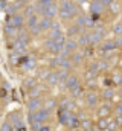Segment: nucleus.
<instances>
[{"label": "nucleus", "instance_id": "obj_13", "mask_svg": "<svg viewBox=\"0 0 122 131\" xmlns=\"http://www.w3.org/2000/svg\"><path fill=\"white\" fill-rule=\"evenodd\" d=\"M102 9H104V5H102L101 2H98V0L91 5V12H93V14H99Z\"/></svg>", "mask_w": 122, "mask_h": 131}, {"label": "nucleus", "instance_id": "obj_26", "mask_svg": "<svg viewBox=\"0 0 122 131\" xmlns=\"http://www.w3.org/2000/svg\"><path fill=\"white\" fill-rule=\"evenodd\" d=\"M34 12H35V6L29 5V6H26V8H25V15H26V17L34 15Z\"/></svg>", "mask_w": 122, "mask_h": 131}, {"label": "nucleus", "instance_id": "obj_7", "mask_svg": "<svg viewBox=\"0 0 122 131\" xmlns=\"http://www.w3.org/2000/svg\"><path fill=\"white\" fill-rule=\"evenodd\" d=\"M41 105H43L41 99H40V98H34L29 102V105H28V107H29L30 111H37V110H40V108H41Z\"/></svg>", "mask_w": 122, "mask_h": 131}, {"label": "nucleus", "instance_id": "obj_51", "mask_svg": "<svg viewBox=\"0 0 122 131\" xmlns=\"http://www.w3.org/2000/svg\"><path fill=\"white\" fill-rule=\"evenodd\" d=\"M95 84H96V82H95V78L89 79V85H90V87H95Z\"/></svg>", "mask_w": 122, "mask_h": 131}, {"label": "nucleus", "instance_id": "obj_32", "mask_svg": "<svg viewBox=\"0 0 122 131\" xmlns=\"http://www.w3.org/2000/svg\"><path fill=\"white\" fill-rule=\"evenodd\" d=\"M34 85H35V79H34V78H29V79L25 81V84H23V87H30V89H32Z\"/></svg>", "mask_w": 122, "mask_h": 131}, {"label": "nucleus", "instance_id": "obj_49", "mask_svg": "<svg viewBox=\"0 0 122 131\" xmlns=\"http://www.w3.org/2000/svg\"><path fill=\"white\" fill-rule=\"evenodd\" d=\"M40 76H41V78H47V76H49V72H47V70H43Z\"/></svg>", "mask_w": 122, "mask_h": 131}, {"label": "nucleus", "instance_id": "obj_45", "mask_svg": "<svg viewBox=\"0 0 122 131\" xmlns=\"http://www.w3.org/2000/svg\"><path fill=\"white\" fill-rule=\"evenodd\" d=\"M115 82L116 84H122V75H116L115 76Z\"/></svg>", "mask_w": 122, "mask_h": 131}, {"label": "nucleus", "instance_id": "obj_21", "mask_svg": "<svg viewBox=\"0 0 122 131\" xmlns=\"http://www.w3.org/2000/svg\"><path fill=\"white\" fill-rule=\"evenodd\" d=\"M107 125H108L107 117H101V119L98 121V127H99V130H105V128H107Z\"/></svg>", "mask_w": 122, "mask_h": 131}, {"label": "nucleus", "instance_id": "obj_37", "mask_svg": "<svg viewBox=\"0 0 122 131\" xmlns=\"http://www.w3.org/2000/svg\"><path fill=\"white\" fill-rule=\"evenodd\" d=\"M50 29H55V31H61V25L58 21H52V26H50Z\"/></svg>", "mask_w": 122, "mask_h": 131}, {"label": "nucleus", "instance_id": "obj_41", "mask_svg": "<svg viewBox=\"0 0 122 131\" xmlns=\"http://www.w3.org/2000/svg\"><path fill=\"white\" fill-rule=\"evenodd\" d=\"M55 105H57V104H55V101H52V99H50V101L46 104V108H47V110H50V108H54Z\"/></svg>", "mask_w": 122, "mask_h": 131}, {"label": "nucleus", "instance_id": "obj_47", "mask_svg": "<svg viewBox=\"0 0 122 131\" xmlns=\"http://www.w3.org/2000/svg\"><path fill=\"white\" fill-rule=\"evenodd\" d=\"M38 131H50V127H47V125H41Z\"/></svg>", "mask_w": 122, "mask_h": 131}, {"label": "nucleus", "instance_id": "obj_22", "mask_svg": "<svg viewBox=\"0 0 122 131\" xmlns=\"http://www.w3.org/2000/svg\"><path fill=\"white\" fill-rule=\"evenodd\" d=\"M79 32H81V28H78L76 25H75V26H70L69 31H67V34H69L70 37H73V35H76V34H79Z\"/></svg>", "mask_w": 122, "mask_h": 131}, {"label": "nucleus", "instance_id": "obj_15", "mask_svg": "<svg viewBox=\"0 0 122 131\" xmlns=\"http://www.w3.org/2000/svg\"><path fill=\"white\" fill-rule=\"evenodd\" d=\"M76 43H78L79 46H89V44H90V40H89V34H86V35L83 34V35L79 37V40H78Z\"/></svg>", "mask_w": 122, "mask_h": 131}, {"label": "nucleus", "instance_id": "obj_50", "mask_svg": "<svg viewBox=\"0 0 122 131\" xmlns=\"http://www.w3.org/2000/svg\"><path fill=\"white\" fill-rule=\"evenodd\" d=\"M116 113H118V114H121V113H122V102L116 107Z\"/></svg>", "mask_w": 122, "mask_h": 131}, {"label": "nucleus", "instance_id": "obj_46", "mask_svg": "<svg viewBox=\"0 0 122 131\" xmlns=\"http://www.w3.org/2000/svg\"><path fill=\"white\" fill-rule=\"evenodd\" d=\"M115 122H116V125H118V127H121V125H122V116H121V114H118V117H116V121H115Z\"/></svg>", "mask_w": 122, "mask_h": 131}, {"label": "nucleus", "instance_id": "obj_12", "mask_svg": "<svg viewBox=\"0 0 122 131\" xmlns=\"http://www.w3.org/2000/svg\"><path fill=\"white\" fill-rule=\"evenodd\" d=\"M87 104H89V107H95L98 104V95L96 93H89L87 95Z\"/></svg>", "mask_w": 122, "mask_h": 131}, {"label": "nucleus", "instance_id": "obj_23", "mask_svg": "<svg viewBox=\"0 0 122 131\" xmlns=\"http://www.w3.org/2000/svg\"><path fill=\"white\" fill-rule=\"evenodd\" d=\"M60 15H61V18H64V20H69V18L73 17V14L70 11H64V9H60Z\"/></svg>", "mask_w": 122, "mask_h": 131}, {"label": "nucleus", "instance_id": "obj_29", "mask_svg": "<svg viewBox=\"0 0 122 131\" xmlns=\"http://www.w3.org/2000/svg\"><path fill=\"white\" fill-rule=\"evenodd\" d=\"M72 61H73L75 64L81 63V61H83V53H73V55H72Z\"/></svg>", "mask_w": 122, "mask_h": 131}, {"label": "nucleus", "instance_id": "obj_55", "mask_svg": "<svg viewBox=\"0 0 122 131\" xmlns=\"http://www.w3.org/2000/svg\"><path fill=\"white\" fill-rule=\"evenodd\" d=\"M0 78H2V75H0Z\"/></svg>", "mask_w": 122, "mask_h": 131}, {"label": "nucleus", "instance_id": "obj_24", "mask_svg": "<svg viewBox=\"0 0 122 131\" xmlns=\"http://www.w3.org/2000/svg\"><path fill=\"white\" fill-rule=\"evenodd\" d=\"M35 25H38V20H37V15L34 14V15H30L29 18H28V26L32 28V26H35Z\"/></svg>", "mask_w": 122, "mask_h": 131}, {"label": "nucleus", "instance_id": "obj_8", "mask_svg": "<svg viewBox=\"0 0 122 131\" xmlns=\"http://www.w3.org/2000/svg\"><path fill=\"white\" fill-rule=\"evenodd\" d=\"M66 125L70 127V128H76V127H79V119L75 114H69V119H67V124Z\"/></svg>", "mask_w": 122, "mask_h": 131}, {"label": "nucleus", "instance_id": "obj_18", "mask_svg": "<svg viewBox=\"0 0 122 131\" xmlns=\"http://www.w3.org/2000/svg\"><path fill=\"white\" fill-rule=\"evenodd\" d=\"M40 93H41V89H40V87H35V85H34V87L29 90V96L32 99H34V98H38V96H40Z\"/></svg>", "mask_w": 122, "mask_h": 131}, {"label": "nucleus", "instance_id": "obj_56", "mask_svg": "<svg viewBox=\"0 0 122 131\" xmlns=\"http://www.w3.org/2000/svg\"><path fill=\"white\" fill-rule=\"evenodd\" d=\"M121 127H122V125H121Z\"/></svg>", "mask_w": 122, "mask_h": 131}, {"label": "nucleus", "instance_id": "obj_43", "mask_svg": "<svg viewBox=\"0 0 122 131\" xmlns=\"http://www.w3.org/2000/svg\"><path fill=\"white\" fill-rule=\"evenodd\" d=\"M32 127H34V130H35V131H38V130H40V127H41V124H40V122H37V121H34V122H32Z\"/></svg>", "mask_w": 122, "mask_h": 131}, {"label": "nucleus", "instance_id": "obj_28", "mask_svg": "<svg viewBox=\"0 0 122 131\" xmlns=\"http://www.w3.org/2000/svg\"><path fill=\"white\" fill-rule=\"evenodd\" d=\"M76 26L81 28V29L86 28V17H78V18H76Z\"/></svg>", "mask_w": 122, "mask_h": 131}, {"label": "nucleus", "instance_id": "obj_17", "mask_svg": "<svg viewBox=\"0 0 122 131\" xmlns=\"http://www.w3.org/2000/svg\"><path fill=\"white\" fill-rule=\"evenodd\" d=\"M64 47V44H61V43H55L49 50H50V53H54V55H57V53H60L61 52V49Z\"/></svg>", "mask_w": 122, "mask_h": 131}, {"label": "nucleus", "instance_id": "obj_44", "mask_svg": "<svg viewBox=\"0 0 122 131\" xmlns=\"http://www.w3.org/2000/svg\"><path fill=\"white\" fill-rule=\"evenodd\" d=\"M115 44H116V47H121L122 46V37H118V38L115 40Z\"/></svg>", "mask_w": 122, "mask_h": 131}, {"label": "nucleus", "instance_id": "obj_5", "mask_svg": "<svg viewBox=\"0 0 122 131\" xmlns=\"http://www.w3.org/2000/svg\"><path fill=\"white\" fill-rule=\"evenodd\" d=\"M50 26H52V18L44 17V18H41V20L38 21V28H40V31H49Z\"/></svg>", "mask_w": 122, "mask_h": 131}, {"label": "nucleus", "instance_id": "obj_31", "mask_svg": "<svg viewBox=\"0 0 122 131\" xmlns=\"http://www.w3.org/2000/svg\"><path fill=\"white\" fill-rule=\"evenodd\" d=\"M60 57L61 58H69V57H70V50H67L66 47H63L61 52H60Z\"/></svg>", "mask_w": 122, "mask_h": 131}, {"label": "nucleus", "instance_id": "obj_30", "mask_svg": "<svg viewBox=\"0 0 122 131\" xmlns=\"http://www.w3.org/2000/svg\"><path fill=\"white\" fill-rule=\"evenodd\" d=\"M115 96V92L111 90V89H107V90H104V98L105 99H111Z\"/></svg>", "mask_w": 122, "mask_h": 131}, {"label": "nucleus", "instance_id": "obj_48", "mask_svg": "<svg viewBox=\"0 0 122 131\" xmlns=\"http://www.w3.org/2000/svg\"><path fill=\"white\" fill-rule=\"evenodd\" d=\"M23 67H25V69H26V70H30V69H32V67H34V63H32V61H30V63H28V64H26V66H23Z\"/></svg>", "mask_w": 122, "mask_h": 131}, {"label": "nucleus", "instance_id": "obj_16", "mask_svg": "<svg viewBox=\"0 0 122 131\" xmlns=\"http://www.w3.org/2000/svg\"><path fill=\"white\" fill-rule=\"evenodd\" d=\"M46 79H47L49 85H55V84H58V75H57V73H49V76H47Z\"/></svg>", "mask_w": 122, "mask_h": 131}, {"label": "nucleus", "instance_id": "obj_20", "mask_svg": "<svg viewBox=\"0 0 122 131\" xmlns=\"http://www.w3.org/2000/svg\"><path fill=\"white\" fill-rule=\"evenodd\" d=\"M57 75H58V82H66V79H67V70L61 69Z\"/></svg>", "mask_w": 122, "mask_h": 131}, {"label": "nucleus", "instance_id": "obj_40", "mask_svg": "<svg viewBox=\"0 0 122 131\" xmlns=\"http://www.w3.org/2000/svg\"><path fill=\"white\" fill-rule=\"evenodd\" d=\"M113 31H115V34H116V35H119V34H122V25H116Z\"/></svg>", "mask_w": 122, "mask_h": 131}, {"label": "nucleus", "instance_id": "obj_34", "mask_svg": "<svg viewBox=\"0 0 122 131\" xmlns=\"http://www.w3.org/2000/svg\"><path fill=\"white\" fill-rule=\"evenodd\" d=\"M96 75H98L96 72H93V70H90V69H89V70L86 72V79H91V78H95Z\"/></svg>", "mask_w": 122, "mask_h": 131}, {"label": "nucleus", "instance_id": "obj_4", "mask_svg": "<svg viewBox=\"0 0 122 131\" xmlns=\"http://www.w3.org/2000/svg\"><path fill=\"white\" fill-rule=\"evenodd\" d=\"M9 25H11L12 28H15V29L22 28V25H23V17H22L20 14H15V15H12V18L9 20Z\"/></svg>", "mask_w": 122, "mask_h": 131}, {"label": "nucleus", "instance_id": "obj_33", "mask_svg": "<svg viewBox=\"0 0 122 131\" xmlns=\"http://www.w3.org/2000/svg\"><path fill=\"white\" fill-rule=\"evenodd\" d=\"M81 125H83V128H84L86 131H90L91 130V122H90V121H83V124H81Z\"/></svg>", "mask_w": 122, "mask_h": 131}, {"label": "nucleus", "instance_id": "obj_3", "mask_svg": "<svg viewBox=\"0 0 122 131\" xmlns=\"http://www.w3.org/2000/svg\"><path fill=\"white\" fill-rule=\"evenodd\" d=\"M57 12H58V9H57V5H54V3H50L47 8H46V11L43 12V17H47V18H52V17H55L57 15Z\"/></svg>", "mask_w": 122, "mask_h": 131}, {"label": "nucleus", "instance_id": "obj_39", "mask_svg": "<svg viewBox=\"0 0 122 131\" xmlns=\"http://www.w3.org/2000/svg\"><path fill=\"white\" fill-rule=\"evenodd\" d=\"M2 131H12V127L6 122V124H3V125H2Z\"/></svg>", "mask_w": 122, "mask_h": 131}, {"label": "nucleus", "instance_id": "obj_38", "mask_svg": "<svg viewBox=\"0 0 122 131\" xmlns=\"http://www.w3.org/2000/svg\"><path fill=\"white\" fill-rule=\"evenodd\" d=\"M98 66H99V70H107L108 69V63L107 61H102L101 64H98Z\"/></svg>", "mask_w": 122, "mask_h": 131}, {"label": "nucleus", "instance_id": "obj_1", "mask_svg": "<svg viewBox=\"0 0 122 131\" xmlns=\"http://www.w3.org/2000/svg\"><path fill=\"white\" fill-rule=\"evenodd\" d=\"M49 113H50V110H47V108H40V110H37V113H32V122H34V121H37V122H40V124L46 122L47 117H49Z\"/></svg>", "mask_w": 122, "mask_h": 131}, {"label": "nucleus", "instance_id": "obj_6", "mask_svg": "<svg viewBox=\"0 0 122 131\" xmlns=\"http://www.w3.org/2000/svg\"><path fill=\"white\" fill-rule=\"evenodd\" d=\"M64 84H66V87H67L69 90H72V89H75V87L79 85V81H78L76 76H67V79H66Z\"/></svg>", "mask_w": 122, "mask_h": 131}, {"label": "nucleus", "instance_id": "obj_53", "mask_svg": "<svg viewBox=\"0 0 122 131\" xmlns=\"http://www.w3.org/2000/svg\"><path fill=\"white\" fill-rule=\"evenodd\" d=\"M40 2H46V3H52V0H40Z\"/></svg>", "mask_w": 122, "mask_h": 131}, {"label": "nucleus", "instance_id": "obj_35", "mask_svg": "<svg viewBox=\"0 0 122 131\" xmlns=\"http://www.w3.org/2000/svg\"><path fill=\"white\" fill-rule=\"evenodd\" d=\"M40 32H41V31H40L38 25H35V26H32V28H30V34H32V35H38Z\"/></svg>", "mask_w": 122, "mask_h": 131}, {"label": "nucleus", "instance_id": "obj_2", "mask_svg": "<svg viewBox=\"0 0 122 131\" xmlns=\"http://www.w3.org/2000/svg\"><path fill=\"white\" fill-rule=\"evenodd\" d=\"M52 64L54 66H60L63 70H69V69L72 67V61H70L69 58H61V57H58V58L52 60Z\"/></svg>", "mask_w": 122, "mask_h": 131}, {"label": "nucleus", "instance_id": "obj_36", "mask_svg": "<svg viewBox=\"0 0 122 131\" xmlns=\"http://www.w3.org/2000/svg\"><path fill=\"white\" fill-rule=\"evenodd\" d=\"M118 128V125H116V122H108V125H107V130L110 131H115Z\"/></svg>", "mask_w": 122, "mask_h": 131}, {"label": "nucleus", "instance_id": "obj_25", "mask_svg": "<svg viewBox=\"0 0 122 131\" xmlns=\"http://www.w3.org/2000/svg\"><path fill=\"white\" fill-rule=\"evenodd\" d=\"M5 32H6V35H8V37H11V35L14 37V35L17 34V29H15V28H12L11 25H8V26H6V29H5Z\"/></svg>", "mask_w": 122, "mask_h": 131}, {"label": "nucleus", "instance_id": "obj_11", "mask_svg": "<svg viewBox=\"0 0 122 131\" xmlns=\"http://www.w3.org/2000/svg\"><path fill=\"white\" fill-rule=\"evenodd\" d=\"M67 119H69V111H67V110H63V108H60L58 121H60L61 124H67Z\"/></svg>", "mask_w": 122, "mask_h": 131}, {"label": "nucleus", "instance_id": "obj_52", "mask_svg": "<svg viewBox=\"0 0 122 131\" xmlns=\"http://www.w3.org/2000/svg\"><path fill=\"white\" fill-rule=\"evenodd\" d=\"M98 2H101V3H102V5H108V3H110V2H111V0H98Z\"/></svg>", "mask_w": 122, "mask_h": 131}, {"label": "nucleus", "instance_id": "obj_10", "mask_svg": "<svg viewBox=\"0 0 122 131\" xmlns=\"http://www.w3.org/2000/svg\"><path fill=\"white\" fill-rule=\"evenodd\" d=\"M64 47L67 49V50H70V52H73V50H76L78 49V43L75 41V40H67V41H64Z\"/></svg>", "mask_w": 122, "mask_h": 131}, {"label": "nucleus", "instance_id": "obj_42", "mask_svg": "<svg viewBox=\"0 0 122 131\" xmlns=\"http://www.w3.org/2000/svg\"><path fill=\"white\" fill-rule=\"evenodd\" d=\"M54 44H55V40H52V38H49V40L46 41V47H49V49H50Z\"/></svg>", "mask_w": 122, "mask_h": 131}, {"label": "nucleus", "instance_id": "obj_27", "mask_svg": "<svg viewBox=\"0 0 122 131\" xmlns=\"http://www.w3.org/2000/svg\"><path fill=\"white\" fill-rule=\"evenodd\" d=\"M70 92H72V96H75V98H76V96H81V95H83V89H81V85H78V87L72 89Z\"/></svg>", "mask_w": 122, "mask_h": 131}, {"label": "nucleus", "instance_id": "obj_54", "mask_svg": "<svg viewBox=\"0 0 122 131\" xmlns=\"http://www.w3.org/2000/svg\"><path fill=\"white\" fill-rule=\"evenodd\" d=\"M101 131H110V130H107V128H105V130H101Z\"/></svg>", "mask_w": 122, "mask_h": 131}, {"label": "nucleus", "instance_id": "obj_9", "mask_svg": "<svg viewBox=\"0 0 122 131\" xmlns=\"http://www.w3.org/2000/svg\"><path fill=\"white\" fill-rule=\"evenodd\" d=\"M102 37H104V35L98 34L96 31H95L93 34H89V40H90V44H98V43H101V41H102Z\"/></svg>", "mask_w": 122, "mask_h": 131}, {"label": "nucleus", "instance_id": "obj_19", "mask_svg": "<svg viewBox=\"0 0 122 131\" xmlns=\"http://www.w3.org/2000/svg\"><path fill=\"white\" fill-rule=\"evenodd\" d=\"M101 49L105 52V50H113V49H116V44H115V41H108V43H104L102 46H101Z\"/></svg>", "mask_w": 122, "mask_h": 131}, {"label": "nucleus", "instance_id": "obj_14", "mask_svg": "<svg viewBox=\"0 0 122 131\" xmlns=\"http://www.w3.org/2000/svg\"><path fill=\"white\" fill-rule=\"evenodd\" d=\"M98 114H99V117H107V116L110 114V105H104V107H101V108L98 110Z\"/></svg>", "mask_w": 122, "mask_h": 131}]
</instances>
